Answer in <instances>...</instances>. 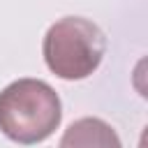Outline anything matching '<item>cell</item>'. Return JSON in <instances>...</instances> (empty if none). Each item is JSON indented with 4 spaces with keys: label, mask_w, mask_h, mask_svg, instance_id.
Wrapping results in <instances>:
<instances>
[{
    "label": "cell",
    "mask_w": 148,
    "mask_h": 148,
    "mask_svg": "<svg viewBox=\"0 0 148 148\" xmlns=\"http://www.w3.org/2000/svg\"><path fill=\"white\" fill-rule=\"evenodd\" d=\"M104 51L106 37L99 25L81 16H65L56 21L42 42L46 67L65 81L88 79L99 67Z\"/></svg>",
    "instance_id": "cell-2"
},
{
    "label": "cell",
    "mask_w": 148,
    "mask_h": 148,
    "mask_svg": "<svg viewBox=\"0 0 148 148\" xmlns=\"http://www.w3.org/2000/svg\"><path fill=\"white\" fill-rule=\"evenodd\" d=\"M62 120L58 92L39 79L12 81L0 92V132L16 143L49 139Z\"/></svg>",
    "instance_id": "cell-1"
},
{
    "label": "cell",
    "mask_w": 148,
    "mask_h": 148,
    "mask_svg": "<svg viewBox=\"0 0 148 148\" xmlns=\"http://www.w3.org/2000/svg\"><path fill=\"white\" fill-rule=\"evenodd\" d=\"M60 146H120V139L116 136V132L111 130V125H106L99 118H81L76 123L69 125V130L65 132V136L60 139Z\"/></svg>",
    "instance_id": "cell-3"
}]
</instances>
